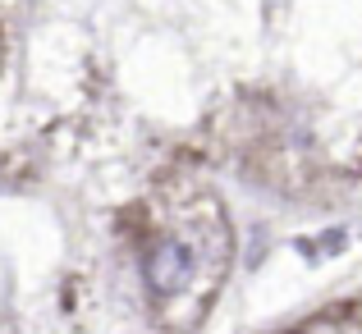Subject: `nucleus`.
Wrapping results in <instances>:
<instances>
[{
  "label": "nucleus",
  "mask_w": 362,
  "mask_h": 334,
  "mask_svg": "<svg viewBox=\"0 0 362 334\" xmlns=\"http://www.w3.org/2000/svg\"><path fill=\"white\" fill-rule=\"evenodd\" d=\"M193 270H197V261L184 238H156L147 247V261H142V280H147V289L156 298H179L193 284Z\"/></svg>",
  "instance_id": "nucleus-1"
}]
</instances>
